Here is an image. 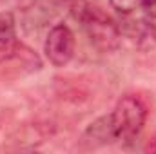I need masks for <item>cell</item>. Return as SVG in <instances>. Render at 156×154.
I'll return each instance as SVG.
<instances>
[{"mask_svg": "<svg viewBox=\"0 0 156 154\" xmlns=\"http://www.w3.org/2000/svg\"><path fill=\"white\" fill-rule=\"evenodd\" d=\"M71 13L96 49L113 51L118 47L122 31L116 22L102 9V5L91 0H78L73 5Z\"/></svg>", "mask_w": 156, "mask_h": 154, "instance_id": "cell-1", "label": "cell"}, {"mask_svg": "<svg viewBox=\"0 0 156 154\" xmlns=\"http://www.w3.org/2000/svg\"><path fill=\"white\" fill-rule=\"evenodd\" d=\"M147 114H149V109L140 96H134V94L122 96L115 105L113 113L109 114L118 142L136 140L147 121Z\"/></svg>", "mask_w": 156, "mask_h": 154, "instance_id": "cell-2", "label": "cell"}, {"mask_svg": "<svg viewBox=\"0 0 156 154\" xmlns=\"http://www.w3.org/2000/svg\"><path fill=\"white\" fill-rule=\"evenodd\" d=\"M75 45H76V40H75V33L71 31V27L66 24H56L47 33V38L44 44V53L53 65L64 67L73 60Z\"/></svg>", "mask_w": 156, "mask_h": 154, "instance_id": "cell-3", "label": "cell"}, {"mask_svg": "<svg viewBox=\"0 0 156 154\" xmlns=\"http://www.w3.org/2000/svg\"><path fill=\"white\" fill-rule=\"evenodd\" d=\"M83 143H89L91 147H98V145H107V143H113L118 142L116 134H115V129H113V121H111V116H102L98 120H94L83 132L82 136Z\"/></svg>", "mask_w": 156, "mask_h": 154, "instance_id": "cell-4", "label": "cell"}, {"mask_svg": "<svg viewBox=\"0 0 156 154\" xmlns=\"http://www.w3.org/2000/svg\"><path fill=\"white\" fill-rule=\"evenodd\" d=\"M111 5L120 15H131L138 7V0H111Z\"/></svg>", "mask_w": 156, "mask_h": 154, "instance_id": "cell-5", "label": "cell"}, {"mask_svg": "<svg viewBox=\"0 0 156 154\" xmlns=\"http://www.w3.org/2000/svg\"><path fill=\"white\" fill-rule=\"evenodd\" d=\"M138 7L151 18H156V0H138Z\"/></svg>", "mask_w": 156, "mask_h": 154, "instance_id": "cell-6", "label": "cell"}, {"mask_svg": "<svg viewBox=\"0 0 156 154\" xmlns=\"http://www.w3.org/2000/svg\"><path fill=\"white\" fill-rule=\"evenodd\" d=\"M145 35H147V38L156 42V18L145 16Z\"/></svg>", "mask_w": 156, "mask_h": 154, "instance_id": "cell-7", "label": "cell"}]
</instances>
